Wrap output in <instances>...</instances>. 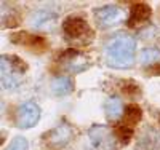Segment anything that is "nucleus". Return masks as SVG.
<instances>
[{"label": "nucleus", "mask_w": 160, "mask_h": 150, "mask_svg": "<svg viewBox=\"0 0 160 150\" xmlns=\"http://www.w3.org/2000/svg\"><path fill=\"white\" fill-rule=\"evenodd\" d=\"M136 40L128 34H115L111 37L104 48V59L111 67L127 69L135 62Z\"/></svg>", "instance_id": "f257e3e1"}, {"label": "nucleus", "mask_w": 160, "mask_h": 150, "mask_svg": "<svg viewBox=\"0 0 160 150\" xmlns=\"http://www.w3.org/2000/svg\"><path fill=\"white\" fill-rule=\"evenodd\" d=\"M0 69H2V86L10 90L21 85L24 72L28 70V64L18 56H5L0 58Z\"/></svg>", "instance_id": "f03ea898"}, {"label": "nucleus", "mask_w": 160, "mask_h": 150, "mask_svg": "<svg viewBox=\"0 0 160 150\" xmlns=\"http://www.w3.org/2000/svg\"><path fill=\"white\" fill-rule=\"evenodd\" d=\"M62 27H64L66 38H69L72 43L87 45L93 40V37H95V34L91 32V29L88 27V24L83 18L71 16V18H68L64 21Z\"/></svg>", "instance_id": "7ed1b4c3"}, {"label": "nucleus", "mask_w": 160, "mask_h": 150, "mask_svg": "<svg viewBox=\"0 0 160 150\" xmlns=\"http://www.w3.org/2000/svg\"><path fill=\"white\" fill-rule=\"evenodd\" d=\"M93 15H95L96 24H98L99 27H102V29L114 27V26L120 24V22L125 19L123 11L120 10L118 7H114V5H106V7L96 8Z\"/></svg>", "instance_id": "20e7f679"}, {"label": "nucleus", "mask_w": 160, "mask_h": 150, "mask_svg": "<svg viewBox=\"0 0 160 150\" xmlns=\"http://www.w3.org/2000/svg\"><path fill=\"white\" fill-rule=\"evenodd\" d=\"M40 120V109L35 102H24L18 109V117H16V125L22 129L34 128Z\"/></svg>", "instance_id": "39448f33"}, {"label": "nucleus", "mask_w": 160, "mask_h": 150, "mask_svg": "<svg viewBox=\"0 0 160 150\" xmlns=\"http://www.w3.org/2000/svg\"><path fill=\"white\" fill-rule=\"evenodd\" d=\"M90 141L96 148L101 150H111L114 147V136L109 129L102 126H95L90 129Z\"/></svg>", "instance_id": "423d86ee"}, {"label": "nucleus", "mask_w": 160, "mask_h": 150, "mask_svg": "<svg viewBox=\"0 0 160 150\" xmlns=\"http://www.w3.org/2000/svg\"><path fill=\"white\" fill-rule=\"evenodd\" d=\"M56 24V15L48 10L35 11L31 18V26L37 31H48Z\"/></svg>", "instance_id": "0eeeda50"}, {"label": "nucleus", "mask_w": 160, "mask_h": 150, "mask_svg": "<svg viewBox=\"0 0 160 150\" xmlns=\"http://www.w3.org/2000/svg\"><path fill=\"white\" fill-rule=\"evenodd\" d=\"M11 40L16 43L26 45V46H31L37 51L40 50H47V40L40 35H34V34H28V32H18L15 35H11Z\"/></svg>", "instance_id": "6e6552de"}, {"label": "nucleus", "mask_w": 160, "mask_h": 150, "mask_svg": "<svg viewBox=\"0 0 160 150\" xmlns=\"http://www.w3.org/2000/svg\"><path fill=\"white\" fill-rule=\"evenodd\" d=\"M72 138V128L69 125H59L58 128H55L53 131L47 133L45 141L50 145H64L66 142H69Z\"/></svg>", "instance_id": "1a4fd4ad"}, {"label": "nucleus", "mask_w": 160, "mask_h": 150, "mask_svg": "<svg viewBox=\"0 0 160 150\" xmlns=\"http://www.w3.org/2000/svg\"><path fill=\"white\" fill-rule=\"evenodd\" d=\"M151 7L148 3H135L131 7V16H130V26L136 27L142 22H146L151 18Z\"/></svg>", "instance_id": "9d476101"}, {"label": "nucleus", "mask_w": 160, "mask_h": 150, "mask_svg": "<svg viewBox=\"0 0 160 150\" xmlns=\"http://www.w3.org/2000/svg\"><path fill=\"white\" fill-rule=\"evenodd\" d=\"M62 61H66V69H69L72 72H82L85 67L88 65V62L80 56V54L74 50L68 51V53H64L62 56H61Z\"/></svg>", "instance_id": "9b49d317"}, {"label": "nucleus", "mask_w": 160, "mask_h": 150, "mask_svg": "<svg viewBox=\"0 0 160 150\" xmlns=\"http://www.w3.org/2000/svg\"><path fill=\"white\" fill-rule=\"evenodd\" d=\"M104 109H106V117H108L109 120H112V121L117 120L123 114V104L117 96L109 98L108 102H106V105H104Z\"/></svg>", "instance_id": "f8f14e48"}, {"label": "nucleus", "mask_w": 160, "mask_h": 150, "mask_svg": "<svg viewBox=\"0 0 160 150\" xmlns=\"http://www.w3.org/2000/svg\"><path fill=\"white\" fill-rule=\"evenodd\" d=\"M139 62L146 67H152L160 64V50L157 48H146L141 56H139Z\"/></svg>", "instance_id": "ddd939ff"}, {"label": "nucleus", "mask_w": 160, "mask_h": 150, "mask_svg": "<svg viewBox=\"0 0 160 150\" xmlns=\"http://www.w3.org/2000/svg\"><path fill=\"white\" fill-rule=\"evenodd\" d=\"M51 88L58 96H66L68 93L72 91V81H71L69 77H58V78L53 80Z\"/></svg>", "instance_id": "4468645a"}, {"label": "nucleus", "mask_w": 160, "mask_h": 150, "mask_svg": "<svg viewBox=\"0 0 160 150\" xmlns=\"http://www.w3.org/2000/svg\"><path fill=\"white\" fill-rule=\"evenodd\" d=\"M142 117V112L141 109L136 105V104H131L125 109V115H123V120H125V126H130V125H136L138 121L141 120Z\"/></svg>", "instance_id": "2eb2a0df"}, {"label": "nucleus", "mask_w": 160, "mask_h": 150, "mask_svg": "<svg viewBox=\"0 0 160 150\" xmlns=\"http://www.w3.org/2000/svg\"><path fill=\"white\" fill-rule=\"evenodd\" d=\"M131 136H133V129L130 126H120L117 131H115V138L122 142V144H128L130 139H131Z\"/></svg>", "instance_id": "dca6fc26"}, {"label": "nucleus", "mask_w": 160, "mask_h": 150, "mask_svg": "<svg viewBox=\"0 0 160 150\" xmlns=\"http://www.w3.org/2000/svg\"><path fill=\"white\" fill-rule=\"evenodd\" d=\"M7 150H29V144H28V141H26L24 138L18 136V138H15L11 141V144L8 145Z\"/></svg>", "instance_id": "f3484780"}, {"label": "nucleus", "mask_w": 160, "mask_h": 150, "mask_svg": "<svg viewBox=\"0 0 160 150\" xmlns=\"http://www.w3.org/2000/svg\"><path fill=\"white\" fill-rule=\"evenodd\" d=\"M123 93L128 94V96H133V94H138L139 93V88L135 81H127L125 86H123Z\"/></svg>", "instance_id": "a211bd4d"}]
</instances>
